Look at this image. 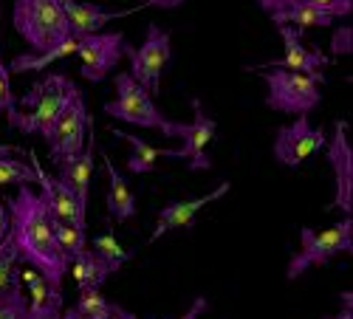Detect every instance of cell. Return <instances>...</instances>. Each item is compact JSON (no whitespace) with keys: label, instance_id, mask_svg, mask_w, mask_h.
<instances>
[{"label":"cell","instance_id":"obj_20","mask_svg":"<svg viewBox=\"0 0 353 319\" xmlns=\"http://www.w3.org/2000/svg\"><path fill=\"white\" fill-rule=\"evenodd\" d=\"M68 271H71V277H74V282H77V288L79 291H91V288H102V282L110 277V271H108V266L102 263V260L91 251V249H85V251H79L71 263H68Z\"/></svg>","mask_w":353,"mask_h":319},{"label":"cell","instance_id":"obj_7","mask_svg":"<svg viewBox=\"0 0 353 319\" xmlns=\"http://www.w3.org/2000/svg\"><path fill=\"white\" fill-rule=\"evenodd\" d=\"M254 74H263V82L269 85L266 105L274 110L308 116L319 105V82L308 74L285 71V68H263Z\"/></svg>","mask_w":353,"mask_h":319},{"label":"cell","instance_id":"obj_4","mask_svg":"<svg viewBox=\"0 0 353 319\" xmlns=\"http://www.w3.org/2000/svg\"><path fill=\"white\" fill-rule=\"evenodd\" d=\"M342 251H353V220H350V215H345V220H339L328 229H319V231L303 226L300 229V251L291 257L285 277L297 280L311 266L328 263L331 257H336Z\"/></svg>","mask_w":353,"mask_h":319},{"label":"cell","instance_id":"obj_40","mask_svg":"<svg viewBox=\"0 0 353 319\" xmlns=\"http://www.w3.org/2000/svg\"><path fill=\"white\" fill-rule=\"evenodd\" d=\"M60 319H85V316H82V313H77V311L71 308V311H65V313H60Z\"/></svg>","mask_w":353,"mask_h":319},{"label":"cell","instance_id":"obj_17","mask_svg":"<svg viewBox=\"0 0 353 319\" xmlns=\"http://www.w3.org/2000/svg\"><path fill=\"white\" fill-rule=\"evenodd\" d=\"M60 6L65 23H68V32L74 37H88V34H99V28L108 25L110 20L116 17H125L130 14L133 9H125V12H110V9H102L97 3H79V0H54Z\"/></svg>","mask_w":353,"mask_h":319},{"label":"cell","instance_id":"obj_33","mask_svg":"<svg viewBox=\"0 0 353 319\" xmlns=\"http://www.w3.org/2000/svg\"><path fill=\"white\" fill-rule=\"evenodd\" d=\"M257 3L266 9L269 14H277V12H283V9H288L291 3H297V0H257Z\"/></svg>","mask_w":353,"mask_h":319},{"label":"cell","instance_id":"obj_10","mask_svg":"<svg viewBox=\"0 0 353 319\" xmlns=\"http://www.w3.org/2000/svg\"><path fill=\"white\" fill-rule=\"evenodd\" d=\"M28 153V161H32V169H34V181L40 184V198L46 200V207L51 212L54 220H65L77 229H88V209L77 200V195L57 178V176H48L43 169V164L37 161L34 150H26Z\"/></svg>","mask_w":353,"mask_h":319},{"label":"cell","instance_id":"obj_9","mask_svg":"<svg viewBox=\"0 0 353 319\" xmlns=\"http://www.w3.org/2000/svg\"><path fill=\"white\" fill-rule=\"evenodd\" d=\"M325 133L322 127H314L308 116H297V122L280 127L274 136V158L283 167L297 169L308 156H314L316 150L325 147Z\"/></svg>","mask_w":353,"mask_h":319},{"label":"cell","instance_id":"obj_8","mask_svg":"<svg viewBox=\"0 0 353 319\" xmlns=\"http://www.w3.org/2000/svg\"><path fill=\"white\" fill-rule=\"evenodd\" d=\"M122 54L130 60V76H133L150 96H156V94L161 91V71L167 68L170 54H172V48H170V34L164 32L161 25L150 23V25H147L144 43H141L139 48H133V45L125 43V51H122Z\"/></svg>","mask_w":353,"mask_h":319},{"label":"cell","instance_id":"obj_12","mask_svg":"<svg viewBox=\"0 0 353 319\" xmlns=\"http://www.w3.org/2000/svg\"><path fill=\"white\" fill-rule=\"evenodd\" d=\"M125 51V34H88L79 37L77 56H79V71L88 82H102L122 60Z\"/></svg>","mask_w":353,"mask_h":319},{"label":"cell","instance_id":"obj_29","mask_svg":"<svg viewBox=\"0 0 353 319\" xmlns=\"http://www.w3.org/2000/svg\"><path fill=\"white\" fill-rule=\"evenodd\" d=\"M0 319H28V302L23 297V288L0 294Z\"/></svg>","mask_w":353,"mask_h":319},{"label":"cell","instance_id":"obj_11","mask_svg":"<svg viewBox=\"0 0 353 319\" xmlns=\"http://www.w3.org/2000/svg\"><path fill=\"white\" fill-rule=\"evenodd\" d=\"M277 32L283 37V45H285V54L280 56V60L274 63H263V65H254L249 71H263V68H285V71H297V74H308L314 76L319 85L325 82V76H322V68L331 65V60L325 54H322L319 48H308L303 43V32L294 25H277Z\"/></svg>","mask_w":353,"mask_h":319},{"label":"cell","instance_id":"obj_27","mask_svg":"<svg viewBox=\"0 0 353 319\" xmlns=\"http://www.w3.org/2000/svg\"><path fill=\"white\" fill-rule=\"evenodd\" d=\"M113 302H108L102 297V291H97V288H91V291H79L77 297V305L74 311L82 313L85 319H110L113 316Z\"/></svg>","mask_w":353,"mask_h":319},{"label":"cell","instance_id":"obj_37","mask_svg":"<svg viewBox=\"0 0 353 319\" xmlns=\"http://www.w3.org/2000/svg\"><path fill=\"white\" fill-rule=\"evenodd\" d=\"M184 0H147V6H156V9H179Z\"/></svg>","mask_w":353,"mask_h":319},{"label":"cell","instance_id":"obj_19","mask_svg":"<svg viewBox=\"0 0 353 319\" xmlns=\"http://www.w3.org/2000/svg\"><path fill=\"white\" fill-rule=\"evenodd\" d=\"M102 161H105V172H108V181H110V189H108V215L113 220H130L136 215V195H133V189L125 181L122 172L113 167V161L108 156H102Z\"/></svg>","mask_w":353,"mask_h":319},{"label":"cell","instance_id":"obj_1","mask_svg":"<svg viewBox=\"0 0 353 319\" xmlns=\"http://www.w3.org/2000/svg\"><path fill=\"white\" fill-rule=\"evenodd\" d=\"M6 209H9V238L17 251V263H26L28 269L43 274L51 285L60 288L68 274V257L57 246L51 212L40 192L23 184L17 195L6 200Z\"/></svg>","mask_w":353,"mask_h":319},{"label":"cell","instance_id":"obj_39","mask_svg":"<svg viewBox=\"0 0 353 319\" xmlns=\"http://www.w3.org/2000/svg\"><path fill=\"white\" fill-rule=\"evenodd\" d=\"M110 319H136V316H133L130 311H125V308H119V305H116V308H113V316H110Z\"/></svg>","mask_w":353,"mask_h":319},{"label":"cell","instance_id":"obj_18","mask_svg":"<svg viewBox=\"0 0 353 319\" xmlns=\"http://www.w3.org/2000/svg\"><path fill=\"white\" fill-rule=\"evenodd\" d=\"M20 282L28 288V319H60L63 313V291L51 285L34 269L20 271Z\"/></svg>","mask_w":353,"mask_h":319},{"label":"cell","instance_id":"obj_38","mask_svg":"<svg viewBox=\"0 0 353 319\" xmlns=\"http://www.w3.org/2000/svg\"><path fill=\"white\" fill-rule=\"evenodd\" d=\"M9 153H26L23 147H14V144H0V158L9 156Z\"/></svg>","mask_w":353,"mask_h":319},{"label":"cell","instance_id":"obj_28","mask_svg":"<svg viewBox=\"0 0 353 319\" xmlns=\"http://www.w3.org/2000/svg\"><path fill=\"white\" fill-rule=\"evenodd\" d=\"M32 181H34L32 164L9 158V156L0 158V195H3V187H12V184L23 187V184H32Z\"/></svg>","mask_w":353,"mask_h":319},{"label":"cell","instance_id":"obj_6","mask_svg":"<svg viewBox=\"0 0 353 319\" xmlns=\"http://www.w3.org/2000/svg\"><path fill=\"white\" fill-rule=\"evenodd\" d=\"M94 119L88 116V107H85V96L82 91L71 88L60 116L54 119L51 130L46 133V141H48V161L54 167H60L63 161H68L71 156H77L82 150V144H85V136L88 130H91Z\"/></svg>","mask_w":353,"mask_h":319},{"label":"cell","instance_id":"obj_13","mask_svg":"<svg viewBox=\"0 0 353 319\" xmlns=\"http://www.w3.org/2000/svg\"><path fill=\"white\" fill-rule=\"evenodd\" d=\"M190 105H192V110H195V119L187 125V130H184V136H181L184 144H181L179 150H159V156L181 158V161L190 164V169H210L212 161H210V156H207V144L215 138L218 125H215L212 116H207V110H203L201 99L192 96Z\"/></svg>","mask_w":353,"mask_h":319},{"label":"cell","instance_id":"obj_34","mask_svg":"<svg viewBox=\"0 0 353 319\" xmlns=\"http://www.w3.org/2000/svg\"><path fill=\"white\" fill-rule=\"evenodd\" d=\"M203 311H207V297H195V302L190 305V311L184 316H179V319H198Z\"/></svg>","mask_w":353,"mask_h":319},{"label":"cell","instance_id":"obj_35","mask_svg":"<svg viewBox=\"0 0 353 319\" xmlns=\"http://www.w3.org/2000/svg\"><path fill=\"white\" fill-rule=\"evenodd\" d=\"M9 235V209L3 204V195H0V240Z\"/></svg>","mask_w":353,"mask_h":319},{"label":"cell","instance_id":"obj_30","mask_svg":"<svg viewBox=\"0 0 353 319\" xmlns=\"http://www.w3.org/2000/svg\"><path fill=\"white\" fill-rule=\"evenodd\" d=\"M17 110V96L12 94V85H9V68L3 65V56H0V113L12 116Z\"/></svg>","mask_w":353,"mask_h":319},{"label":"cell","instance_id":"obj_3","mask_svg":"<svg viewBox=\"0 0 353 319\" xmlns=\"http://www.w3.org/2000/svg\"><path fill=\"white\" fill-rule=\"evenodd\" d=\"M105 113L113 116L119 122L139 125V127H150L159 130L161 136H184L187 122H172L156 107L153 96L147 94L141 85L130 74H116V99L105 105Z\"/></svg>","mask_w":353,"mask_h":319},{"label":"cell","instance_id":"obj_24","mask_svg":"<svg viewBox=\"0 0 353 319\" xmlns=\"http://www.w3.org/2000/svg\"><path fill=\"white\" fill-rule=\"evenodd\" d=\"M91 251L108 266L110 274H116V271H119V269L128 263V260L133 257V251H128V249H122L119 243H116V238L110 235V231H105V235H97V238H94Z\"/></svg>","mask_w":353,"mask_h":319},{"label":"cell","instance_id":"obj_22","mask_svg":"<svg viewBox=\"0 0 353 319\" xmlns=\"http://www.w3.org/2000/svg\"><path fill=\"white\" fill-rule=\"evenodd\" d=\"M272 20H274V25H294V28H328L331 23H334V17L331 14H325L322 9H316V6H311L308 0H297V3H291L288 9H283V12H277V14H272Z\"/></svg>","mask_w":353,"mask_h":319},{"label":"cell","instance_id":"obj_25","mask_svg":"<svg viewBox=\"0 0 353 319\" xmlns=\"http://www.w3.org/2000/svg\"><path fill=\"white\" fill-rule=\"evenodd\" d=\"M51 229H54V238H57V246H60V251L68 257V263L88 249V235H85V229H77L65 220H54L51 218Z\"/></svg>","mask_w":353,"mask_h":319},{"label":"cell","instance_id":"obj_26","mask_svg":"<svg viewBox=\"0 0 353 319\" xmlns=\"http://www.w3.org/2000/svg\"><path fill=\"white\" fill-rule=\"evenodd\" d=\"M14 288H20V263L12 238L6 235L0 240V294H9Z\"/></svg>","mask_w":353,"mask_h":319},{"label":"cell","instance_id":"obj_2","mask_svg":"<svg viewBox=\"0 0 353 319\" xmlns=\"http://www.w3.org/2000/svg\"><path fill=\"white\" fill-rule=\"evenodd\" d=\"M71 88H74V82L65 74H48L43 79H37L32 85V91L17 99V105L26 107V113L14 110L9 116V127H14V130H20L26 136L40 133L46 138V133L51 130L54 119L60 116Z\"/></svg>","mask_w":353,"mask_h":319},{"label":"cell","instance_id":"obj_16","mask_svg":"<svg viewBox=\"0 0 353 319\" xmlns=\"http://www.w3.org/2000/svg\"><path fill=\"white\" fill-rule=\"evenodd\" d=\"M229 192V181H221L212 192L207 195H201V198H192V200H170V204L159 212V223L153 229V235H150V243H156L161 235H167V231L172 229H187L195 223V215L203 209V207H210L212 200L223 198Z\"/></svg>","mask_w":353,"mask_h":319},{"label":"cell","instance_id":"obj_5","mask_svg":"<svg viewBox=\"0 0 353 319\" xmlns=\"http://www.w3.org/2000/svg\"><path fill=\"white\" fill-rule=\"evenodd\" d=\"M14 28L20 37L34 48V54L60 45L71 32L54 0H17L14 3Z\"/></svg>","mask_w":353,"mask_h":319},{"label":"cell","instance_id":"obj_32","mask_svg":"<svg viewBox=\"0 0 353 319\" xmlns=\"http://www.w3.org/2000/svg\"><path fill=\"white\" fill-rule=\"evenodd\" d=\"M353 32H350V25H345V28H336L334 32V40H331V51L334 54H350V48H353Z\"/></svg>","mask_w":353,"mask_h":319},{"label":"cell","instance_id":"obj_21","mask_svg":"<svg viewBox=\"0 0 353 319\" xmlns=\"http://www.w3.org/2000/svg\"><path fill=\"white\" fill-rule=\"evenodd\" d=\"M77 45H79V37L68 34L60 45H54V48H48V51H40V54H20V56H14L12 65H6V68H9V74L43 71L46 65H51V63H57V60H65V56L77 54Z\"/></svg>","mask_w":353,"mask_h":319},{"label":"cell","instance_id":"obj_14","mask_svg":"<svg viewBox=\"0 0 353 319\" xmlns=\"http://www.w3.org/2000/svg\"><path fill=\"white\" fill-rule=\"evenodd\" d=\"M328 147V164L334 169L336 178V195L331 209H342L345 215L353 212V147L347 141V122H336L331 141H325Z\"/></svg>","mask_w":353,"mask_h":319},{"label":"cell","instance_id":"obj_15","mask_svg":"<svg viewBox=\"0 0 353 319\" xmlns=\"http://www.w3.org/2000/svg\"><path fill=\"white\" fill-rule=\"evenodd\" d=\"M94 156H97V133H94V125L91 130H88L85 136V144L82 150L77 156H71L68 161H63L60 167H57V172H60V178L74 195L77 200L88 209V198H91V178H94Z\"/></svg>","mask_w":353,"mask_h":319},{"label":"cell","instance_id":"obj_23","mask_svg":"<svg viewBox=\"0 0 353 319\" xmlns=\"http://www.w3.org/2000/svg\"><path fill=\"white\" fill-rule=\"evenodd\" d=\"M116 138H122L130 144V156H128V169L133 176H144V172H153L156 169V161H159V150L150 147L144 138L139 136H130V133H122V130H113Z\"/></svg>","mask_w":353,"mask_h":319},{"label":"cell","instance_id":"obj_31","mask_svg":"<svg viewBox=\"0 0 353 319\" xmlns=\"http://www.w3.org/2000/svg\"><path fill=\"white\" fill-rule=\"evenodd\" d=\"M308 3L316 6V9H322V12L331 14V17H347L353 12V0H308Z\"/></svg>","mask_w":353,"mask_h":319},{"label":"cell","instance_id":"obj_36","mask_svg":"<svg viewBox=\"0 0 353 319\" xmlns=\"http://www.w3.org/2000/svg\"><path fill=\"white\" fill-rule=\"evenodd\" d=\"M350 294H345V308L336 313V316H322V319H353V305H350Z\"/></svg>","mask_w":353,"mask_h":319}]
</instances>
